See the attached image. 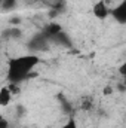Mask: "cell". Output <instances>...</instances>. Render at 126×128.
Masks as SVG:
<instances>
[{
	"instance_id": "cell-9",
	"label": "cell",
	"mask_w": 126,
	"mask_h": 128,
	"mask_svg": "<svg viewBox=\"0 0 126 128\" xmlns=\"http://www.w3.org/2000/svg\"><path fill=\"white\" fill-rule=\"evenodd\" d=\"M61 128H77V124H76V121H74V119H68V121H67Z\"/></svg>"
},
{
	"instance_id": "cell-4",
	"label": "cell",
	"mask_w": 126,
	"mask_h": 128,
	"mask_svg": "<svg viewBox=\"0 0 126 128\" xmlns=\"http://www.w3.org/2000/svg\"><path fill=\"white\" fill-rule=\"evenodd\" d=\"M110 12H111V15L114 16V20L119 24H126V2H120Z\"/></svg>"
},
{
	"instance_id": "cell-5",
	"label": "cell",
	"mask_w": 126,
	"mask_h": 128,
	"mask_svg": "<svg viewBox=\"0 0 126 128\" xmlns=\"http://www.w3.org/2000/svg\"><path fill=\"white\" fill-rule=\"evenodd\" d=\"M61 32H63V28H61L60 24H57V22H51V24H48V26L45 27L43 34H45L48 39H54L55 36H58Z\"/></svg>"
},
{
	"instance_id": "cell-12",
	"label": "cell",
	"mask_w": 126,
	"mask_h": 128,
	"mask_svg": "<svg viewBox=\"0 0 126 128\" xmlns=\"http://www.w3.org/2000/svg\"><path fill=\"white\" fill-rule=\"evenodd\" d=\"M96 2H98V0H96Z\"/></svg>"
},
{
	"instance_id": "cell-11",
	"label": "cell",
	"mask_w": 126,
	"mask_h": 128,
	"mask_svg": "<svg viewBox=\"0 0 126 128\" xmlns=\"http://www.w3.org/2000/svg\"><path fill=\"white\" fill-rule=\"evenodd\" d=\"M0 3H1V0H0Z\"/></svg>"
},
{
	"instance_id": "cell-8",
	"label": "cell",
	"mask_w": 126,
	"mask_h": 128,
	"mask_svg": "<svg viewBox=\"0 0 126 128\" xmlns=\"http://www.w3.org/2000/svg\"><path fill=\"white\" fill-rule=\"evenodd\" d=\"M4 36H7V37H21V32H19V28H9L7 32H4Z\"/></svg>"
},
{
	"instance_id": "cell-1",
	"label": "cell",
	"mask_w": 126,
	"mask_h": 128,
	"mask_svg": "<svg viewBox=\"0 0 126 128\" xmlns=\"http://www.w3.org/2000/svg\"><path fill=\"white\" fill-rule=\"evenodd\" d=\"M39 63H40V57L33 52L10 58L7 61V72H6L9 84L16 85V84L25 80L30 76V73L37 67Z\"/></svg>"
},
{
	"instance_id": "cell-10",
	"label": "cell",
	"mask_w": 126,
	"mask_h": 128,
	"mask_svg": "<svg viewBox=\"0 0 126 128\" xmlns=\"http://www.w3.org/2000/svg\"><path fill=\"white\" fill-rule=\"evenodd\" d=\"M0 128H9V124H7V121L0 115Z\"/></svg>"
},
{
	"instance_id": "cell-6",
	"label": "cell",
	"mask_w": 126,
	"mask_h": 128,
	"mask_svg": "<svg viewBox=\"0 0 126 128\" xmlns=\"http://www.w3.org/2000/svg\"><path fill=\"white\" fill-rule=\"evenodd\" d=\"M12 100V90L9 86L0 88V106H7Z\"/></svg>"
},
{
	"instance_id": "cell-3",
	"label": "cell",
	"mask_w": 126,
	"mask_h": 128,
	"mask_svg": "<svg viewBox=\"0 0 126 128\" xmlns=\"http://www.w3.org/2000/svg\"><path fill=\"white\" fill-rule=\"evenodd\" d=\"M92 12L98 20H105L108 15H110V9H108V4L104 2V0H98L92 8Z\"/></svg>"
},
{
	"instance_id": "cell-7",
	"label": "cell",
	"mask_w": 126,
	"mask_h": 128,
	"mask_svg": "<svg viewBox=\"0 0 126 128\" xmlns=\"http://www.w3.org/2000/svg\"><path fill=\"white\" fill-rule=\"evenodd\" d=\"M1 8L4 9V10H10V9H13V8H16V4H18V0H1Z\"/></svg>"
},
{
	"instance_id": "cell-2",
	"label": "cell",
	"mask_w": 126,
	"mask_h": 128,
	"mask_svg": "<svg viewBox=\"0 0 126 128\" xmlns=\"http://www.w3.org/2000/svg\"><path fill=\"white\" fill-rule=\"evenodd\" d=\"M48 46H49V39H48L43 33L36 34L31 40L28 42V48L31 49L33 54H36V52H42V51H46Z\"/></svg>"
}]
</instances>
